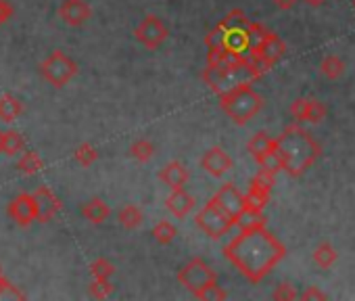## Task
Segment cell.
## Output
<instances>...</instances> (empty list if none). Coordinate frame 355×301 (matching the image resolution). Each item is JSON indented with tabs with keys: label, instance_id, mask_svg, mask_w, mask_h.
Listing matches in <instances>:
<instances>
[{
	"label": "cell",
	"instance_id": "1",
	"mask_svg": "<svg viewBox=\"0 0 355 301\" xmlns=\"http://www.w3.org/2000/svg\"><path fill=\"white\" fill-rule=\"evenodd\" d=\"M224 255L249 282L257 284L284 259L286 247L266 224H253L241 228L239 237L224 247Z\"/></svg>",
	"mask_w": 355,
	"mask_h": 301
},
{
	"label": "cell",
	"instance_id": "2",
	"mask_svg": "<svg viewBox=\"0 0 355 301\" xmlns=\"http://www.w3.org/2000/svg\"><path fill=\"white\" fill-rule=\"evenodd\" d=\"M276 148L282 162V172L291 178L303 176L322 155L320 142L299 123L286 126L276 138Z\"/></svg>",
	"mask_w": 355,
	"mask_h": 301
},
{
	"label": "cell",
	"instance_id": "3",
	"mask_svg": "<svg viewBox=\"0 0 355 301\" xmlns=\"http://www.w3.org/2000/svg\"><path fill=\"white\" fill-rule=\"evenodd\" d=\"M263 74H266V69L261 65H257L249 55H245V59L239 63L207 65L203 69V82L220 96L236 86L257 82Z\"/></svg>",
	"mask_w": 355,
	"mask_h": 301
},
{
	"label": "cell",
	"instance_id": "4",
	"mask_svg": "<svg viewBox=\"0 0 355 301\" xmlns=\"http://www.w3.org/2000/svg\"><path fill=\"white\" fill-rule=\"evenodd\" d=\"M175 278L197 299H226L228 297V293L220 286L218 272L203 257H193L189 264H184L178 270Z\"/></svg>",
	"mask_w": 355,
	"mask_h": 301
},
{
	"label": "cell",
	"instance_id": "5",
	"mask_svg": "<svg viewBox=\"0 0 355 301\" xmlns=\"http://www.w3.org/2000/svg\"><path fill=\"white\" fill-rule=\"evenodd\" d=\"M220 107L236 126L243 128L263 109V96L253 88V84H243L220 94Z\"/></svg>",
	"mask_w": 355,
	"mask_h": 301
},
{
	"label": "cell",
	"instance_id": "6",
	"mask_svg": "<svg viewBox=\"0 0 355 301\" xmlns=\"http://www.w3.org/2000/svg\"><path fill=\"white\" fill-rule=\"evenodd\" d=\"M195 222H197V226H199L209 239L226 237V234L236 226V220H234L228 212H224V209L216 203V199H209V201L197 212Z\"/></svg>",
	"mask_w": 355,
	"mask_h": 301
},
{
	"label": "cell",
	"instance_id": "7",
	"mask_svg": "<svg viewBox=\"0 0 355 301\" xmlns=\"http://www.w3.org/2000/svg\"><path fill=\"white\" fill-rule=\"evenodd\" d=\"M42 78L55 88L67 86L78 76V63L61 51H53L40 65Z\"/></svg>",
	"mask_w": 355,
	"mask_h": 301
},
{
	"label": "cell",
	"instance_id": "8",
	"mask_svg": "<svg viewBox=\"0 0 355 301\" xmlns=\"http://www.w3.org/2000/svg\"><path fill=\"white\" fill-rule=\"evenodd\" d=\"M136 40L146 49V51H157L165 44V40L169 38V28L163 24L161 17L157 15H146L138 28L134 30Z\"/></svg>",
	"mask_w": 355,
	"mask_h": 301
},
{
	"label": "cell",
	"instance_id": "9",
	"mask_svg": "<svg viewBox=\"0 0 355 301\" xmlns=\"http://www.w3.org/2000/svg\"><path fill=\"white\" fill-rule=\"evenodd\" d=\"M284 53H286L284 40H282L276 32H272V30H270V34L266 36V40H263L257 49L247 51V55H249L257 65H261L266 71H270V69L284 57Z\"/></svg>",
	"mask_w": 355,
	"mask_h": 301
},
{
	"label": "cell",
	"instance_id": "10",
	"mask_svg": "<svg viewBox=\"0 0 355 301\" xmlns=\"http://www.w3.org/2000/svg\"><path fill=\"white\" fill-rule=\"evenodd\" d=\"M274 182H276V174H274V172L259 170V172L251 178L249 191L245 193V195H247V205L253 207V209H257V212H263L266 205L270 203Z\"/></svg>",
	"mask_w": 355,
	"mask_h": 301
},
{
	"label": "cell",
	"instance_id": "11",
	"mask_svg": "<svg viewBox=\"0 0 355 301\" xmlns=\"http://www.w3.org/2000/svg\"><path fill=\"white\" fill-rule=\"evenodd\" d=\"M214 199H216V203H218L224 212H228L234 220H239L241 214L247 209V195H243L232 182L222 184V187L216 191Z\"/></svg>",
	"mask_w": 355,
	"mask_h": 301
},
{
	"label": "cell",
	"instance_id": "12",
	"mask_svg": "<svg viewBox=\"0 0 355 301\" xmlns=\"http://www.w3.org/2000/svg\"><path fill=\"white\" fill-rule=\"evenodd\" d=\"M199 166L214 178H222L232 170V157L226 153L222 146H211L207 148L203 157L199 160Z\"/></svg>",
	"mask_w": 355,
	"mask_h": 301
},
{
	"label": "cell",
	"instance_id": "13",
	"mask_svg": "<svg viewBox=\"0 0 355 301\" xmlns=\"http://www.w3.org/2000/svg\"><path fill=\"white\" fill-rule=\"evenodd\" d=\"M9 216L17 224H21V226H28L34 220H38V201H36L34 193H21V195H17L9 203Z\"/></svg>",
	"mask_w": 355,
	"mask_h": 301
},
{
	"label": "cell",
	"instance_id": "14",
	"mask_svg": "<svg viewBox=\"0 0 355 301\" xmlns=\"http://www.w3.org/2000/svg\"><path fill=\"white\" fill-rule=\"evenodd\" d=\"M59 17L69 28H80L92 17V9L86 0H63L59 7Z\"/></svg>",
	"mask_w": 355,
	"mask_h": 301
},
{
	"label": "cell",
	"instance_id": "15",
	"mask_svg": "<svg viewBox=\"0 0 355 301\" xmlns=\"http://www.w3.org/2000/svg\"><path fill=\"white\" fill-rule=\"evenodd\" d=\"M195 205H197V201H195V197L189 193V191H184V187L182 189H173L171 193H169V197L165 199V207H167V212L171 214V216H175V218H187L193 209H195Z\"/></svg>",
	"mask_w": 355,
	"mask_h": 301
},
{
	"label": "cell",
	"instance_id": "16",
	"mask_svg": "<svg viewBox=\"0 0 355 301\" xmlns=\"http://www.w3.org/2000/svg\"><path fill=\"white\" fill-rule=\"evenodd\" d=\"M159 180L173 191V189L187 187V182L191 180V174L182 162H169L159 170Z\"/></svg>",
	"mask_w": 355,
	"mask_h": 301
},
{
	"label": "cell",
	"instance_id": "17",
	"mask_svg": "<svg viewBox=\"0 0 355 301\" xmlns=\"http://www.w3.org/2000/svg\"><path fill=\"white\" fill-rule=\"evenodd\" d=\"M34 197H36V201H38V220H40V222H49V220H53V218L59 214L61 201H59V197H57L49 187L36 189V191H34Z\"/></svg>",
	"mask_w": 355,
	"mask_h": 301
},
{
	"label": "cell",
	"instance_id": "18",
	"mask_svg": "<svg viewBox=\"0 0 355 301\" xmlns=\"http://www.w3.org/2000/svg\"><path fill=\"white\" fill-rule=\"evenodd\" d=\"M276 148V138H272L268 132H257V134H253L251 138H249V142H247V153L259 164L270 150H274Z\"/></svg>",
	"mask_w": 355,
	"mask_h": 301
},
{
	"label": "cell",
	"instance_id": "19",
	"mask_svg": "<svg viewBox=\"0 0 355 301\" xmlns=\"http://www.w3.org/2000/svg\"><path fill=\"white\" fill-rule=\"evenodd\" d=\"M80 212H82V218L88 220V222H92V224H103L111 216V207L103 199H98V197L86 201Z\"/></svg>",
	"mask_w": 355,
	"mask_h": 301
},
{
	"label": "cell",
	"instance_id": "20",
	"mask_svg": "<svg viewBox=\"0 0 355 301\" xmlns=\"http://www.w3.org/2000/svg\"><path fill=\"white\" fill-rule=\"evenodd\" d=\"M24 113V103L13 96V94H3L0 96V121L11 123Z\"/></svg>",
	"mask_w": 355,
	"mask_h": 301
},
{
	"label": "cell",
	"instance_id": "21",
	"mask_svg": "<svg viewBox=\"0 0 355 301\" xmlns=\"http://www.w3.org/2000/svg\"><path fill=\"white\" fill-rule=\"evenodd\" d=\"M336 259H338V253H336V249L332 247V243H328V241L320 243V245L313 249V264H315L318 268H322V270H330V268L336 264Z\"/></svg>",
	"mask_w": 355,
	"mask_h": 301
},
{
	"label": "cell",
	"instance_id": "22",
	"mask_svg": "<svg viewBox=\"0 0 355 301\" xmlns=\"http://www.w3.org/2000/svg\"><path fill=\"white\" fill-rule=\"evenodd\" d=\"M117 220H119V224H121L123 228L134 230V228H138V226L144 222V214H142V209H140L138 205L128 203V205H123V207L119 209Z\"/></svg>",
	"mask_w": 355,
	"mask_h": 301
},
{
	"label": "cell",
	"instance_id": "23",
	"mask_svg": "<svg viewBox=\"0 0 355 301\" xmlns=\"http://www.w3.org/2000/svg\"><path fill=\"white\" fill-rule=\"evenodd\" d=\"M345 69H347L345 67V61L338 55H326L322 59V63H320V71L328 80H338L345 74Z\"/></svg>",
	"mask_w": 355,
	"mask_h": 301
},
{
	"label": "cell",
	"instance_id": "24",
	"mask_svg": "<svg viewBox=\"0 0 355 301\" xmlns=\"http://www.w3.org/2000/svg\"><path fill=\"white\" fill-rule=\"evenodd\" d=\"M130 155H132L138 164H146V162H150L153 155H155V144H153L148 138H138V140H134L132 146H130Z\"/></svg>",
	"mask_w": 355,
	"mask_h": 301
},
{
	"label": "cell",
	"instance_id": "25",
	"mask_svg": "<svg viewBox=\"0 0 355 301\" xmlns=\"http://www.w3.org/2000/svg\"><path fill=\"white\" fill-rule=\"evenodd\" d=\"M26 148V140L17 130H7L3 138V155H17Z\"/></svg>",
	"mask_w": 355,
	"mask_h": 301
},
{
	"label": "cell",
	"instance_id": "26",
	"mask_svg": "<svg viewBox=\"0 0 355 301\" xmlns=\"http://www.w3.org/2000/svg\"><path fill=\"white\" fill-rule=\"evenodd\" d=\"M220 26H222L226 32H232V30H247V28L251 26V19L245 15V11L232 9V11L220 22Z\"/></svg>",
	"mask_w": 355,
	"mask_h": 301
},
{
	"label": "cell",
	"instance_id": "27",
	"mask_svg": "<svg viewBox=\"0 0 355 301\" xmlns=\"http://www.w3.org/2000/svg\"><path fill=\"white\" fill-rule=\"evenodd\" d=\"M178 234V228L169 222V220H159L155 226H153V239L159 243V245H169Z\"/></svg>",
	"mask_w": 355,
	"mask_h": 301
},
{
	"label": "cell",
	"instance_id": "28",
	"mask_svg": "<svg viewBox=\"0 0 355 301\" xmlns=\"http://www.w3.org/2000/svg\"><path fill=\"white\" fill-rule=\"evenodd\" d=\"M73 160H76L82 168H90V166L98 160V150H96V146H94V144H90V142H82V144L76 148Z\"/></svg>",
	"mask_w": 355,
	"mask_h": 301
},
{
	"label": "cell",
	"instance_id": "29",
	"mask_svg": "<svg viewBox=\"0 0 355 301\" xmlns=\"http://www.w3.org/2000/svg\"><path fill=\"white\" fill-rule=\"evenodd\" d=\"M42 166H44L42 157L38 153H34V150H26V153L21 155V160H19V164H17V168L24 174H30V176L32 174H38L42 170Z\"/></svg>",
	"mask_w": 355,
	"mask_h": 301
},
{
	"label": "cell",
	"instance_id": "30",
	"mask_svg": "<svg viewBox=\"0 0 355 301\" xmlns=\"http://www.w3.org/2000/svg\"><path fill=\"white\" fill-rule=\"evenodd\" d=\"M247 34H249V51H253V49H257L266 40V36L270 34V30L263 24H259V22H251Z\"/></svg>",
	"mask_w": 355,
	"mask_h": 301
},
{
	"label": "cell",
	"instance_id": "31",
	"mask_svg": "<svg viewBox=\"0 0 355 301\" xmlns=\"http://www.w3.org/2000/svg\"><path fill=\"white\" fill-rule=\"evenodd\" d=\"M328 115V109L324 103L315 101V98H309V105H307V115H305V121L307 123H320L324 121Z\"/></svg>",
	"mask_w": 355,
	"mask_h": 301
},
{
	"label": "cell",
	"instance_id": "32",
	"mask_svg": "<svg viewBox=\"0 0 355 301\" xmlns=\"http://www.w3.org/2000/svg\"><path fill=\"white\" fill-rule=\"evenodd\" d=\"M90 272H92V276H94V278L109 280V278L115 274V266H113L109 259H105V257H98V259H94V261L90 264Z\"/></svg>",
	"mask_w": 355,
	"mask_h": 301
},
{
	"label": "cell",
	"instance_id": "33",
	"mask_svg": "<svg viewBox=\"0 0 355 301\" xmlns=\"http://www.w3.org/2000/svg\"><path fill=\"white\" fill-rule=\"evenodd\" d=\"M113 282H111V278L109 280H103V278H94V282L90 284V297H94V299H105V297H109L111 293H113Z\"/></svg>",
	"mask_w": 355,
	"mask_h": 301
},
{
	"label": "cell",
	"instance_id": "34",
	"mask_svg": "<svg viewBox=\"0 0 355 301\" xmlns=\"http://www.w3.org/2000/svg\"><path fill=\"white\" fill-rule=\"evenodd\" d=\"M272 297L278 299V301H293V299H299V293L295 291V286H293L291 282H280V284L274 289Z\"/></svg>",
	"mask_w": 355,
	"mask_h": 301
},
{
	"label": "cell",
	"instance_id": "35",
	"mask_svg": "<svg viewBox=\"0 0 355 301\" xmlns=\"http://www.w3.org/2000/svg\"><path fill=\"white\" fill-rule=\"evenodd\" d=\"M307 105H309V98H297V101H293V105H291V115L295 117V121H305Z\"/></svg>",
	"mask_w": 355,
	"mask_h": 301
},
{
	"label": "cell",
	"instance_id": "36",
	"mask_svg": "<svg viewBox=\"0 0 355 301\" xmlns=\"http://www.w3.org/2000/svg\"><path fill=\"white\" fill-rule=\"evenodd\" d=\"M299 297H301V299H305V301H311V299H315V301H320V299H328V295H326V293H322L318 286H307Z\"/></svg>",
	"mask_w": 355,
	"mask_h": 301
},
{
	"label": "cell",
	"instance_id": "37",
	"mask_svg": "<svg viewBox=\"0 0 355 301\" xmlns=\"http://www.w3.org/2000/svg\"><path fill=\"white\" fill-rule=\"evenodd\" d=\"M13 17V7L9 0H0V26H5Z\"/></svg>",
	"mask_w": 355,
	"mask_h": 301
},
{
	"label": "cell",
	"instance_id": "38",
	"mask_svg": "<svg viewBox=\"0 0 355 301\" xmlns=\"http://www.w3.org/2000/svg\"><path fill=\"white\" fill-rule=\"evenodd\" d=\"M272 3H274L280 11H291V9H295L297 0H272Z\"/></svg>",
	"mask_w": 355,
	"mask_h": 301
},
{
	"label": "cell",
	"instance_id": "39",
	"mask_svg": "<svg viewBox=\"0 0 355 301\" xmlns=\"http://www.w3.org/2000/svg\"><path fill=\"white\" fill-rule=\"evenodd\" d=\"M305 5H309V7H322V5H326V0H305Z\"/></svg>",
	"mask_w": 355,
	"mask_h": 301
},
{
	"label": "cell",
	"instance_id": "40",
	"mask_svg": "<svg viewBox=\"0 0 355 301\" xmlns=\"http://www.w3.org/2000/svg\"><path fill=\"white\" fill-rule=\"evenodd\" d=\"M3 138H5V132L0 130V153H3Z\"/></svg>",
	"mask_w": 355,
	"mask_h": 301
},
{
	"label": "cell",
	"instance_id": "41",
	"mask_svg": "<svg viewBox=\"0 0 355 301\" xmlns=\"http://www.w3.org/2000/svg\"><path fill=\"white\" fill-rule=\"evenodd\" d=\"M5 284H7V280L3 278V274H0V291H3V289H5Z\"/></svg>",
	"mask_w": 355,
	"mask_h": 301
},
{
	"label": "cell",
	"instance_id": "42",
	"mask_svg": "<svg viewBox=\"0 0 355 301\" xmlns=\"http://www.w3.org/2000/svg\"><path fill=\"white\" fill-rule=\"evenodd\" d=\"M353 9H355V0H353Z\"/></svg>",
	"mask_w": 355,
	"mask_h": 301
}]
</instances>
